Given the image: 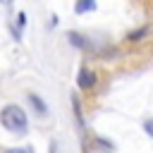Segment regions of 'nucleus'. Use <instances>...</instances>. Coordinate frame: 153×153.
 <instances>
[{
    "label": "nucleus",
    "instance_id": "f257e3e1",
    "mask_svg": "<svg viewBox=\"0 0 153 153\" xmlns=\"http://www.w3.org/2000/svg\"><path fill=\"white\" fill-rule=\"evenodd\" d=\"M0 124H2L7 131H12V134L24 136L26 129H29V117H26V112H24L17 103H7V105L0 110Z\"/></svg>",
    "mask_w": 153,
    "mask_h": 153
},
{
    "label": "nucleus",
    "instance_id": "f03ea898",
    "mask_svg": "<svg viewBox=\"0 0 153 153\" xmlns=\"http://www.w3.org/2000/svg\"><path fill=\"white\" fill-rule=\"evenodd\" d=\"M76 86H79L81 91L93 88V86H96V72H91L88 67H81V69H79V76H76Z\"/></svg>",
    "mask_w": 153,
    "mask_h": 153
},
{
    "label": "nucleus",
    "instance_id": "7ed1b4c3",
    "mask_svg": "<svg viewBox=\"0 0 153 153\" xmlns=\"http://www.w3.org/2000/svg\"><path fill=\"white\" fill-rule=\"evenodd\" d=\"M26 98H29V103H31V108L41 115V117H45L48 115V105H45V100L38 96V93H26Z\"/></svg>",
    "mask_w": 153,
    "mask_h": 153
},
{
    "label": "nucleus",
    "instance_id": "20e7f679",
    "mask_svg": "<svg viewBox=\"0 0 153 153\" xmlns=\"http://www.w3.org/2000/svg\"><path fill=\"white\" fill-rule=\"evenodd\" d=\"M96 10V0H84V2H76L74 5V12L76 14H84V12H91Z\"/></svg>",
    "mask_w": 153,
    "mask_h": 153
},
{
    "label": "nucleus",
    "instance_id": "39448f33",
    "mask_svg": "<svg viewBox=\"0 0 153 153\" xmlns=\"http://www.w3.org/2000/svg\"><path fill=\"white\" fill-rule=\"evenodd\" d=\"M67 38H69V43H72V45H76V48H84V45H86V41H84V36H81V33L69 31V33H67Z\"/></svg>",
    "mask_w": 153,
    "mask_h": 153
},
{
    "label": "nucleus",
    "instance_id": "423d86ee",
    "mask_svg": "<svg viewBox=\"0 0 153 153\" xmlns=\"http://www.w3.org/2000/svg\"><path fill=\"white\" fill-rule=\"evenodd\" d=\"M72 108H74V115H76V120L84 124V120H81V105H79V100H76V93L72 96Z\"/></svg>",
    "mask_w": 153,
    "mask_h": 153
},
{
    "label": "nucleus",
    "instance_id": "0eeeda50",
    "mask_svg": "<svg viewBox=\"0 0 153 153\" xmlns=\"http://www.w3.org/2000/svg\"><path fill=\"white\" fill-rule=\"evenodd\" d=\"M24 24H26V14H24V12H19V14H17V26H19V33H22Z\"/></svg>",
    "mask_w": 153,
    "mask_h": 153
},
{
    "label": "nucleus",
    "instance_id": "6e6552de",
    "mask_svg": "<svg viewBox=\"0 0 153 153\" xmlns=\"http://www.w3.org/2000/svg\"><path fill=\"white\" fill-rule=\"evenodd\" d=\"M143 129H146V134H148V136H153V117L143 122Z\"/></svg>",
    "mask_w": 153,
    "mask_h": 153
},
{
    "label": "nucleus",
    "instance_id": "1a4fd4ad",
    "mask_svg": "<svg viewBox=\"0 0 153 153\" xmlns=\"http://www.w3.org/2000/svg\"><path fill=\"white\" fill-rule=\"evenodd\" d=\"M7 153H33V148H10Z\"/></svg>",
    "mask_w": 153,
    "mask_h": 153
}]
</instances>
